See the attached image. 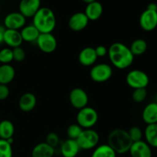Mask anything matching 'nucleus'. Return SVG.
<instances>
[{
  "instance_id": "31",
  "label": "nucleus",
  "mask_w": 157,
  "mask_h": 157,
  "mask_svg": "<svg viewBox=\"0 0 157 157\" xmlns=\"http://www.w3.org/2000/svg\"><path fill=\"white\" fill-rule=\"evenodd\" d=\"M127 132H128L129 136H130V139L133 141V143L142 140L144 133H143V131L139 127L133 126V127H130V130Z\"/></svg>"
},
{
  "instance_id": "20",
  "label": "nucleus",
  "mask_w": 157,
  "mask_h": 157,
  "mask_svg": "<svg viewBox=\"0 0 157 157\" xmlns=\"http://www.w3.org/2000/svg\"><path fill=\"white\" fill-rule=\"evenodd\" d=\"M142 119L147 125L157 124V103H150L144 107L142 112Z\"/></svg>"
},
{
  "instance_id": "29",
  "label": "nucleus",
  "mask_w": 157,
  "mask_h": 157,
  "mask_svg": "<svg viewBox=\"0 0 157 157\" xmlns=\"http://www.w3.org/2000/svg\"><path fill=\"white\" fill-rule=\"evenodd\" d=\"M12 144L7 140L0 139V157H12Z\"/></svg>"
},
{
  "instance_id": "17",
  "label": "nucleus",
  "mask_w": 157,
  "mask_h": 157,
  "mask_svg": "<svg viewBox=\"0 0 157 157\" xmlns=\"http://www.w3.org/2000/svg\"><path fill=\"white\" fill-rule=\"evenodd\" d=\"M37 104V98L34 94L26 92L23 94L18 101V107L23 112H31L35 109Z\"/></svg>"
},
{
  "instance_id": "21",
  "label": "nucleus",
  "mask_w": 157,
  "mask_h": 157,
  "mask_svg": "<svg viewBox=\"0 0 157 157\" xmlns=\"http://www.w3.org/2000/svg\"><path fill=\"white\" fill-rule=\"evenodd\" d=\"M55 148L49 146L47 143H39L34 147L32 151V157H54Z\"/></svg>"
},
{
  "instance_id": "18",
  "label": "nucleus",
  "mask_w": 157,
  "mask_h": 157,
  "mask_svg": "<svg viewBox=\"0 0 157 157\" xmlns=\"http://www.w3.org/2000/svg\"><path fill=\"white\" fill-rule=\"evenodd\" d=\"M3 42L7 44L10 48L20 47L23 42L21 34H20V31L6 29Z\"/></svg>"
},
{
  "instance_id": "10",
  "label": "nucleus",
  "mask_w": 157,
  "mask_h": 157,
  "mask_svg": "<svg viewBox=\"0 0 157 157\" xmlns=\"http://www.w3.org/2000/svg\"><path fill=\"white\" fill-rule=\"evenodd\" d=\"M139 22L143 30L152 32L157 27V12L146 9L141 13Z\"/></svg>"
},
{
  "instance_id": "1",
  "label": "nucleus",
  "mask_w": 157,
  "mask_h": 157,
  "mask_svg": "<svg viewBox=\"0 0 157 157\" xmlns=\"http://www.w3.org/2000/svg\"><path fill=\"white\" fill-rule=\"evenodd\" d=\"M111 64L116 68L124 70L130 67L133 62L134 56L130 48L121 42H114L110 46L107 53Z\"/></svg>"
},
{
  "instance_id": "24",
  "label": "nucleus",
  "mask_w": 157,
  "mask_h": 157,
  "mask_svg": "<svg viewBox=\"0 0 157 157\" xmlns=\"http://www.w3.org/2000/svg\"><path fill=\"white\" fill-rule=\"evenodd\" d=\"M15 133V126L12 121L4 120L0 122V139L9 140L13 139Z\"/></svg>"
},
{
  "instance_id": "2",
  "label": "nucleus",
  "mask_w": 157,
  "mask_h": 157,
  "mask_svg": "<svg viewBox=\"0 0 157 157\" xmlns=\"http://www.w3.org/2000/svg\"><path fill=\"white\" fill-rule=\"evenodd\" d=\"M56 17L51 9L41 7L32 18V25L40 33H52L56 27Z\"/></svg>"
},
{
  "instance_id": "36",
  "label": "nucleus",
  "mask_w": 157,
  "mask_h": 157,
  "mask_svg": "<svg viewBox=\"0 0 157 157\" xmlns=\"http://www.w3.org/2000/svg\"><path fill=\"white\" fill-rule=\"evenodd\" d=\"M95 52L98 58H102V57L106 56L108 53V49L104 45H98L96 48H94Z\"/></svg>"
},
{
  "instance_id": "39",
  "label": "nucleus",
  "mask_w": 157,
  "mask_h": 157,
  "mask_svg": "<svg viewBox=\"0 0 157 157\" xmlns=\"http://www.w3.org/2000/svg\"><path fill=\"white\" fill-rule=\"evenodd\" d=\"M82 1L84 2V3H86V4H89V3H91L93 2L97 1V0H82Z\"/></svg>"
},
{
  "instance_id": "8",
  "label": "nucleus",
  "mask_w": 157,
  "mask_h": 157,
  "mask_svg": "<svg viewBox=\"0 0 157 157\" xmlns=\"http://www.w3.org/2000/svg\"><path fill=\"white\" fill-rule=\"evenodd\" d=\"M36 44L40 51L46 54L55 52L58 46V41L52 33H40Z\"/></svg>"
},
{
  "instance_id": "6",
  "label": "nucleus",
  "mask_w": 157,
  "mask_h": 157,
  "mask_svg": "<svg viewBox=\"0 0 157 157\" xmlns=\"http://www.w3.org/2000/svg\"><path fill=\"white\" fill-rule=\"evenodd\" d=\"M127 85L133 90L139 88H147L150 83L149 76L144 71L138 69L132 70L126 76Z\"/></svg>"
},
{
  "instance_id": "38",
  "label": "nucleus",
  "mask_w": 157,
  "mask_h": 157,
  "mask_svg": "<svg viewBox=\"0 0 157 157\" xmlns=\"http://www.w3.org/2000/svg\"><path fill=\"white\" fill-rule=\"evenodd\" d=\"M147 9H149V10H152V11H156L157 12V4L155 2H151L147 6Z\"/></svg>"
},
{
  "instance_id": "3",
  "label": "nucleus",
  "mask_w": 157,
  "mask_h": 157,
  "mask_svg": "<svg viewBox=\"0 0 157 157\" xmlns=\"http://www.w3.org/2000/svg\"><path fill=\"white\" fill-rule=\"evenodd\" d=\"M133 141L127 130L117 128L112 130L107 136V144L113 149L117 154L128 153Z\"/></svg>"
},
{
  "instance_id": "22",
  "label": "nucleus",
  "mask_w": 157,
  "mask_h": 157,
  "mask_svg": "<svg viewBox=\"0 0 157 157\" xmlns=\"http://www.w3.org/2000/svg\"><path fill=\"white\" fill-rule=\"evenodd\" d=\"M15 77V70L11 64L0 65V84L7 85Z\"/></svg>"
},
{
  "instance_id": "30",
  "label": "nucleus",
  "mask_w": 157,
  "mask_h": 157,
  "mask_svg": "<svg viewBox=\"0 0 157 157\" xmlns=\"http://www.w3.org/2000/svg\"><path fill=\"white\" fill-rule=\"evenodd\" d=\"M84 129L80 127L78 124H71L67 129V134L68 136V139L75 140L78 139V136L81 133Z\"/></svg>"
},
{
  "instance_id": "32",
  "label": "nucleus",
  "mask_w": 157,
  "mask_h": 157,
  "mask_svg": "<svg viewBox=\"0 0 157 157\" xmlns=\"http://www.w3.org/2000/svg\"><path fill=\"white\" fill-rule=\"evenodd\" d=\"M147 97V91L146 88L135 89L132 93V99L136 103H142Z\"/></svg>"
},
{
  "instance_id": "7",
  "label": "nucleus",
  "mask_w": 157,
  "mask_h": 157,
  "mask_svg": "<svg viewBox=\"0 0 157 157\" xmlns=\"http://www.w3.org/2000/svg\"><path fill=\"white\" fill-rule=\"evenodd\" d=\"M113 75L111 66L106 63L95 64L90 71V77L92 81L97 83H104L109 81Z\"/></svg>"
},
{
  "instance_id": "27",
  "label": "nucleus",
  "mask_w": 157,
  "mask_h": 157,
  "mask_svg": "<svg viewBox=\"0 0 157 157\" xmlns=\"http://www.w3.org/2000/svg\"><path fill=\"white\" fill-rule=\"evenodd\" d=\"M129 48L133 56H140L147 52V43L144 39L138 38L134 40Z\"/></svg>"
},
{
  "instance_id": "23",
  "label": "nucleus",
  "mask_w": 157,
  "mask_h": 157,
  "mask_svg": "<svg viewBox=\"0 0 157 157\" xmlns=\"http://www.w3.org/2000/svg\"><path fill=\"white\" fill-rule=\"evenodd\" d=\"M21 38L23 41H27V42H36L38 36L40 35V32L38 29L33 25H25L20 31Z\"/></svg>"
},
{
  "instance_id": "25",
  "label": "nucleus",
  "mask_w": 157,
  "mask_h": 157,
  "mask_svg": "<svg viewBox=\"0 0 157 157\" xmlns=\"http://www.w3.org/2000/svg\"><path fill=\"white\" fill-rule=\"evenodd\" d=\"M144 136L150 147L157 148V124L147 125L144 130Z\"/></svg>"
},
{
  "instance_id": "15",
  "label": "nucleus",
  "mask_w": 157,
  "mask_h": 157,
  "mask_svg": "<svg viewBox=\"0 0 157 157\" xmlns=\"http://www.w3.org/2000/svg\"><path fill=\"white\" fill-rule=\"evenodd\" d=\"M94 48L86 47L80 52L78 55V61L84 67H90L94 65L98 60Z\"/></svg>"
},
{
  "instance_id": "12",
  "label": "nucleus",
  "mask_w": 157,
  "mask_h": 157,
  "mask_svg": "<svg viewBox=\"0 0 157 157\" xmlns=\"http://www.w3.org/2000/svg\"><path fill=\"white\" fill-rule=\"evenodd\" d=\"M41 8V0H21L18 6L19 12L23 16L33 18Z\"/></svg>"
},
{
  "instance_id": "4",
  "label": "nucleus",
  "mask_w": 157,
  "mask_h": 157,
  "mask_svg": "<svg viewBox=\"0 0 157 157\" xmlns=\"http://www.w3.org/2000/svg\"><path fill=\"white\" fill-rule=\"evenodd\" d=\"M76 121L83 129H91L98 123V113L94 108L87 106L78 110Z\"/></svg>"
},
{
  "instance_id": "19",
  "label": "nucleus",
  "mask_w": 157,
  "mask_h": 157,
  "mask_svg": "<svg viewBox=\"0 0 157 157\" xmlns=\"http://www.w3.org/2000/svg\"><path fill=\"white\" fill-rule=\"evenodd\" d=\"M103 12H104V8L102 4L100 2L95 1L87 4L84 14L87 17L89 21H97L103 15Z\"/></svg>"
},
{
  "instance_id": "41",
  "label": "nucleus",
  "mask_w": 157,
  "mask_h": 157,
  "mask_svg": "<svg viewBox=\"0 0 157 157\" xmlns=\"http://www.w3.org/2000/svg\"><path fill=\"white\" fill-rule=\"evenodd\" d=\"M0 9H1V6H0Z\"/></svg>"
},
{
  "instance_id": "9",
  "label": "nucleus",
  "mask_w": 157,
  "mask_h": 157,
  "mask_svg": "<svg viewBox=\"0 0 157 157\" xmlns=\"http://www.w3.org/2000/svg\"><path fill=\"white\" fill-rule=\"evenodd\" d=\"M69 101L74 108L79 110L87 107L89 101V98L87 92L84 89L76 87L71 90L70 94H69Z\"/></svg>"
},
{
  "instance_id": "35",
  "label": "nucleus",
  "mask_w": 157,
  "mask_h": 157,
  "mask_svg": "<svg viewBox=\"0 0 157 157\" xmlns=\"http://www.w3.org/2000/svg\"><path fill=\"white\" fill-rule=\"evenodd\" d=\"M10 94L9 87L5 84H0V101L7 99Z\"/></svg>"
},
{
  "instance_id": "11",
  "label": "nucleus",
  "mask_w": 157,
  "mask_h": 157,
  "mask_svg": "<svg viewBox=\"0 0 157 157\" xmlns=\"http://www.w3.org/2000/svg\"><path fill=\"white\" fill-rule=\"evenodd\" d=\"M26 23V18L19 12H13L8 14L4 18V27L6 29L19 30Z\"/></svg>"
},
{
  "instance_id": "26",
  "label": "nucleus",
  "mask_w": 157,
  "mask_h": 157,
  "mask_svg": "<svg viewBox=\"0 0 157 157\" xmlns=\"http://www.w3.org/2000/svg\"><path fill=\"white\" fill-rule=\"evenodd\" d=\"M90 157H117V153L108 144H102L96 147Z\"/></svg>"
},
{
  "instance_id": "13",
  "label": "nucleus",
  "mask_w": 157,
  "mask_h": 157,
  "mask_svg": "<svg viewBox=\"0 0 157 157\" xmlns=\"http://www.w3.org/2000/svg\"><path fill=\"white\" fill-rule=\"evenodd\" d=\"M89 21H90L84 12H78L70 17L68 20V27L73 32H81L86 29Z\"/></svg>"
},
{
  "instance_id": "16",
  "label": "nucleus",
  "mask_w": 157,
  "mask_h": 157,
  "mask_svg": "<svg viewBox=\"0 0 157 157\" xmlns=\"http://www.w3.org/2000/svg\"><path fill=\"white\" fill-rule=\"evenodd\" d=\"M80 150L81 149L75 140H66L60 147V152L63 157H76Z\"/></svg>"
},
{
  "instance_id": "37",
  "label": "nucleus",
  "mask_w": 157,
  "mask_h": 157,
  "mask_svg": "<svg viewBox=\"0 0 157 157\" xmlns=\"http://www.w3.org/2000/svg\"><path fill=\"white\" fill-rule=\"evenodd\" d=\"M6 28L3 25H0V44L3 42V38H4V34L6 32Z\"/></svg>"
},
{
  "instance_id": "5",
  "label": "nucleus",
  "mask_w": 157,
  "mask_h": 157,
  "mask_svg": "<svg viewBox=\"0 0 157 157\" xmlns=\"http://www.w3.org/2000/svg\"><path fill=\"white\" fill-rule=\"evenodd\" d=\"M76 141L81 150H92L98 146L100 136L93 129H84Z\"/></svg>"
},
{
  "instance_id": "33",
  "label": "nucleus",
  "mask_w": 157,
  "mask_h": 157,
  "mask_svg": "<svg viewBox=\"0 0 157 157\" xmlns=\"http://www.w3.org/2000/svg\"><path fill=\"white\" fill-rule=\"evenodd\" d=\"M45 143H47L49 146L52 147L53 148L58 147L60 143V138L56 133L51 132L48 133L45 138Z\"/></svg>"
},
{
  "instance_id": "42",
  "label": "nucleus",
  "mask_w": 157,
  "mask_h": 157,
  "mask_svg": "<svg viewBox=\"0 0 157 157\" xmlns=\"http://www.w3.org/2000/svg\"><path fill=\"white\" fill-rule=\"evenodd\" d=\"M0 65H1V64H0Z\"/></svg>"
},
{
  "instance_id": "28",
  "label": "nucleus",
  "mask_w": 157,
  "mask_h": 157,
  "mask_svg": "<svg viewBox=\"0 0 157 157\" xmlns=\"http://www.w3.org/2000/svg\"><path fill=\"white\" fill-rule=\"evenodd\" d=\"M13 61V52L10 48H5L0 50V64H10Z\"/></svg>"
},
{
  "instance_id": "40",
  "label": "nucleus",
  "mask_w": 157,
  "mask_h": 157,
  "mask_svg": "<svg viewBox=\"0 0 157 157\" xmlns=\"http://www.w3.org/2000/svg\"><path fill=\"white\" fill-rule=\"evenodd\" d=\"M156 102L157 103V92H156Z\"/></svg>"
},
{
  "instance_id": "14",
  "label": "nucleus",
  "mask_w": 157,
  "mask_h": 157,
  "mask_svg": "<svg viewBox=\"0 0 157 157\" xmlns=\"http://www.w3.org/2000/svg\"><path fill=\"white\" fill-rule=\"evenodd\" d=\"M128 153L131 157H152L151 147L144 140L132 144Z\"/></svg>"
},
{
  "instance_id": "34",
  "label": "nucleus",
  "mask_w": 157,
  "mask_h": 157,
  "mask_svg": "<svg viewBox=\"0 0 157 157\" xmlns=\"http://www.w3.org/2000/svg\"><path fill=\"white\" fill-rule=\"evenodd\" d=\"M12 52H13V61H15L16 62H21L25 58V52L21 46L12 48Z\"/></svg>"
}]
</instances>
